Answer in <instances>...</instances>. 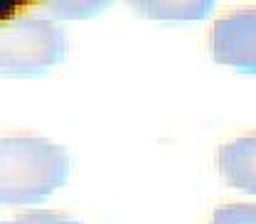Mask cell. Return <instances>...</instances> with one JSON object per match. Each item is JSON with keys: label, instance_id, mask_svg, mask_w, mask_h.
Listing matches in <instances>:
<instances>
[{"label": "cell", "instance_id": "6da1fadb", "mask_svg": "<svg viewBox=\"0 0 256 224\" xmlns=\"http://www.w3.org/2000/svg\"><path fill=\"white\" fill-rule=\"evenodd\" d=\"M72 160L62 146L40 136H8L0 143L2 204H37L69 180Z\"/></svg>", "mask_w": 256, "mask_h": 224}, {"label": "cell", "instance_id": "7a4b0ae2", "mask_svg": "<svg viewBox=\"0 0 256 224\" xmlns=\"http://www.w3.org/2000/svg\"><path fill=\"white\" fill-rule=\"evenodd\" d=\"M66 32L44 18H15L2 28V72L30 76L64 62Z\"/></svg>", "mask_w": 256, "mask_h": 224}, {"label": "cell", "instance_id": "3957f363", "mask_svg": "<svg viewBox=\"0 0 256 224\" xmlns=\"http://www.w3.org/2000/svg\"><path fill=\"white\" fill-rule=\"evenodd\" d=\"M210 52L217 64L256 74V5L236 8L212 25Z\"/></svg>", "mask_w": 256, "mask_h": 224}, {"label": "cell", "instance_id": "277c9868", "mask_svg": "<svg viewBox=\"0 0 256 224\" xmlns=\"http://www.w3.org/2000/svg\"><path fill=\"white\" fill-rule=\"evenodd\" d=\"M214 162L229 188L256 194V136L226 140L217 148Z\"/></svg>", "mask_w": 256, "mask_h": 224}, {"label": "cell", "instance_id": "5b68a950", "mask_svg": "<svg viewBox=\"0 0 256 224\" xmlns=\"http://www.w3.org/2000/svg\"><path fill=\"white\" fill-rule=\"evenodd\" d=\"M138 15L158 18V20H200L207 18L214 2H133Z\"/></svg>", "mask_w": 256, "mask_h": 224}, {"label": "cell", "instance_id": "8992f818", "mask_svg": "<svg viewBox=\"0 0 256 224\" xmlns=\"http://www.w3.org/2000/svg\"><path fill=\"white\" fill-rule=\"evenodd\" d=\"M210 224H256V204L246 202L222 204L212 212Z\"/></svg>", "mask_w": 256, "mask_h": 224}, {"label": "cell", "instance_id": "52a82bcc", "mask_svg": "<svg viewBox=\"0 0 256 224\" xmlns=\"http://www.w3.org/2000/svg\"><path fill=\"white\" fill-rule=\"evenodd\" d=\"M106 5L108 2H50L47 15H52V18H84V15H96Z\"/></svg>", "mask_w": 256, "mask_h": 224}, {"label": "cell", "instance_id": "ba28073f", "mask_svg": "<svg viewBox=\"0 0 256 224\" xmlns=\"http://www.w3.org/2000/svg\"><path fill=\"white\" fill-rule=\"evenodd\" d=\"M2 224H82L66 214H60V212H25V214H18L12 220H5Z\"/></svg>", "mask_w": 256, "mask_h": 224}]
</instances>
